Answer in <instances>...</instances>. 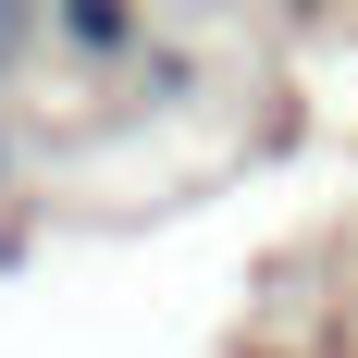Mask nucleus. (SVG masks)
<instances>
[{"mask_svg": "<svg viewBox=\"0 0 358 358\" xmlns=\"http://www.w3.org/2000/svg\"><path fill=\"white\" fill-rule=\"evenodd\" d=\"M50 25H62V50H74V62H136V37H148V13H136V0H50Z\"/></svg>", "mask_w": 358, "mask_h": 358, "instance_id": "f257e3e1", "label": "nucleus"}, {"mask_svg": "<svg viewBox=\"0 0 358 358\" xmlns=\"http://www.w3.org/2000/svg\"><path fill=\"white\" fill-rule=\"evenodd\" d=\"M0 13H25V0H0Z\"/></svg>", "mask_w": 358, "mask_h": 358, "instance_id": "f03ea898", "label": "nucleus"}]
</instances>
